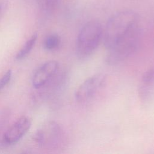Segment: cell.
<instances>
[{
    "label": "cell",
    "mask_w": 154,
    "mask_h": 154,
    "mask_svg": "<svg viewBox=\"0 0 154 154\" xmlns=\"http://www.w3.org/2000/svg\"><path fill=\"white\" fill-rule=\"evenodd\" d=\"M138 23V14L132 10H123L114 14L103 31L102 40L106 49L114 45Z\"/></svg>",
    "instance_id": "1"
},
{
    "label": "cell",
    "mask_w": 154,
    "mask_h": 154,
    "mask_svg": "<svg viewBox=\"0 0 154 154\" xmlns=\"http://www.w3.org/2000/svg\"><path fill=\"white\" fill-rule=\"evenodd\" d=\"M141 37L142 29L138 23L114 45L106 49L105 63L110 66H115L126 60L137 51Z\"/></svg>",
    "instance_id": "2"
},
{
    "label": "cell",
    "mask_w": 154,
    "mask_h": 154,
    "mask_svg": "<svg viewBox=\"0 0 154 154\" xmlns=\"http://www.w3.org/2000/svg\"><path fill=\"white\" fill-rule=\"evenodd\" d=\"M103 28L100 23L91 20L85 23L79 31L76 41V55L79 60L90 57L102 40Z\"/></svg>",
    "instance_id": "3"
},
{
    "label": "cell",
    "mask_w": 154,
    "mask_h": 154,
    "mask_svg": "<svg viewBox=\"0 0 154 154\" xmlns=\"http://www.w3.org/2000/svg\"><path fill=\"white\" fill-rule=\"evenodd\" d=\"M107 77L103 73H96L82 82L75 93L76 100L80 103H86L92 100L106 86Z\"/></svg>",
    "instance_id": "4"
},
{
    "label": "cell",
    "mask_w": 154,
    "mask_h": 154,
    "mask_svg": "<svg viewBox=\"0 0 154 154\" xmlns=\"http://www.w3.org/2000/svg\"><path fill=\"white\" fill-rule=\"evenodd\" d=\"M33 138L35 143L42 147L55 149L62 144L64 132L57 122H49L36 131Z\"/></svg>",
    "instance_id": "5"
},
{
    "label": "cell",
    "mask_w": 154,
    "mask_h": 154,
    "mask_svg": "<svg viewBox=\"0 0 154 154\" xmlns=\"http://www.w3.org/2000/svg\"><path fill=\"white\" fill-rule=\"evenodd\" d=\"M62 75L63 74L60 73L58 62L55 60L48 61L40 66L34 73L32 79V85L35 88H39Z\"/></svg>",
    "instance_id": "6"
},
{
    "label": "cell",
    "mask_w": 154,
    "mask_h": 154,
    "mask_svg": "<svg viewBox=\"0 0 154 154\" xmlns=\"http://www.w3.org/2000/svg\"><path fill=\"white\" fill-rule=\"evenodd\" d=\"M31 126V122L28 117H21L4 133L2 139V144L10 146L17 143L28 132Z\"/></svg>",
    "instance_id": "7"
},
{
    "label": "cell",
    "mask_w": 154,
    "mask_h": 154,
    "mask_svg": "<svg viewBox=\"0 0 154 154\" xmlns=\"http://www.w3.org/2000/svg\"><path fill=\"white\" fill-rule=\"evenodd\" d=\"M138 92V96L143 102L151 101L154 97V66L143 75Z\"/></svg>",
    "instance_id": "8"
},
{
    "label": "cell",
    "mask_w": 154,
    "mask_h": 154,
    "mask_svg": "<svg viewBox=\"0 0 154 154\" xmlns=\"http://www.w3.org/2000/svg\"><path fill=\"white\" fill-rule=\"evenodd\" d=\"M37 39V34H34L23 45L20 50L17 53L16 55V59L17 60H21L25 58L32 49Z\"/></svg>",
    "instance_id": "9"
},
{
    "label": "cell",
    "mask_w": 154,
    "mask_h": 154,
    "mask_svg": "<svg viewBox=\"0 0 154 154\" xmlns=\"http://www.w3.org/2000/svg\"><path fill=\"white\" fill-rule=\"evenodd\" d=\"M61 44V38L58 34H52L48 35L43 41V48L47 51H54Z\"/></svg>",
    "instance_id": "10"
},
{
    "label": "cell",
    "mask_w": 154,
    "mask_h": 154,
    "mask_svg": "<svg viewBox=\"0 0 154 154\" xmlns=\"http://www.w3.org/2000/svg\"><path fill=\"white\" fill-rule=\"evenodd\" d=\"M61 2V0H40L39 5L43 11L51 13L57 9Z\"/></svg>",
    "instance_id": "11"
},
{
    "label": "cell",
    "mask_w": 154,
    "mask_h": 154,
    "mask_svg": "<svg viewBox=\"0 0 154 154\" xmlns=\"http://www.w3.org/2000/svg\"><path fill=\"white\" fill-rule=\"evenodd\" d=\"M12 76L11 70H8L0 79V91L10 82Z\"/></svg>",
    "instance_id": "12"
},
{
    "label": "cell",
    "mask_w": 154,
    "mask_h": 154,
    "mask_svg": "<svg viewBox=\"0 0 154 154\" xmlns=\"http://www.w3.org/2000/svg\"><path fill=\"white\" fill-rule=\"evenodd\" d=\"M9 5V0H0V20L6 13Z\"/></svg>",
    "instance_id": "13"
}]
</instances>
